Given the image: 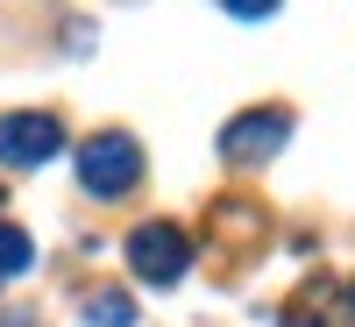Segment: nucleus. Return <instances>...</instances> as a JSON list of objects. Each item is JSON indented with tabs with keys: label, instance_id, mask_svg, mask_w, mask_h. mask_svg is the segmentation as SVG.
I'll use <instances>...</instances> for the list:
<instances>
[{
	"label": "nucleus",
	"instance_id": "0eeeda50",
	"mask_svg": "<svg viewBox=\"0 0 355 327\" xmlns=\"http://www.w3.org/2000/svg\"><path fill=\"white\" fill-rule=\"evenodd\" d=\"M227 15H242V22H263V15H277V0H220Z\"/></svg>",
	"mask_w": 355,
	"mask_h": 327
},
{
	"label": "nucleus",
	"instance_id": "39448f33",
	"mask_svg": "<svg viewBox=\"0 0 355 327\" xmlns=\"http://www.w3.org/2000/svg\"><path fill=\"white\" fill-rule=\"evenodd\" d=\"M78 313H85V327H135V299L128 292H93Z\"/></svg>",
	"mask_w": 355,
	"mask_h": 327
},
{
	"label": "nucleus",
	"instance_id": "f257e3e1",
	"mask_svg": "<svg viewBox=\"0 0 355 327\" xmlns=\"http://www.w3.org/2000/svg\"><path fill=\"white\" fill-rule=\"evenodd\" d=\"M185 263H192V235L178 228V221H142L128 228V271L142 285H178L185 278Z\"/></svg>",
	"mask_w": 355,
	"mask_h": 327
},
{
	"label": "nucleus",
	"instance_id": "f03ea898",
	"mask_svg": "<svg viewBox=\"0 0 355 327\" xmlns=\"http://www.w3.org/2000/svg\"><path fill=\"white\" fill-rule=\"evenodd\" d=\"M135 178H142V150H135V135H121V128H107V135H93L78 150V185L93 199H121Z\"/></svg>",
	"mask_w": 355,
	"mask_h": 327
},
{
	"label": "nucleus",
	"instance_id": "20e7f679",
	"mask_svg": "<svg viewBox=\"0 0 355 327\" xmlns=\"http://www.w3.org/2000/svg\"><path fill=\"white\" fill-rule=\"evenodd\" d=\"M284 135H291L284 107H249V114H234V121L220 128V157L227 164H270L284 150Z\"/></svg>",
	"mask_w": 355,
	"mask_h": 327
},
{
	"label": "nucleus",
	"instance_id": "7ed1b4c3",
	"mask_svg": "<svg viewBox=\"0 0 355 327\" xmlns=\"http://www.w3.org/2000/svg\"><path fill=\"white\" fill-rule=\"evenodd\" d=\"M57 150H64V121H57V114H43V107L0 114V164L36 171V164H50Z\"/></svg>",
	"mask_w": 355,
	"mask_h": 327
},
{
	"label": "nucleus",
	"instance_id": "6e6552de",
	"mask_svg": "<svg viewBox=\"0 0 355 327\" xmlns=\"http://www.w3.org/2000/svg\"><path fill=\"white\" fill-rule=\"evenodd\" d=\"M348 320H355V278H348Z\"/></svg>",
	"mask_w": 355,
	"mask_h": 327
},
{
	"label": "nucleus",
	"instance_id": "423d86ee",
	"mask_svg": "<svg viewBox=\"0 0 355 327\" xmlns=\"http://www.w3.org/2000/svg\"><path fill=\"white\" fill-rule=\"evenodd\" d=\"M28 271H36V242L0 221V278H28Z\"/></svg>",
	"mask_w": 355,
	"mask_h": 327
}]
</instances>
